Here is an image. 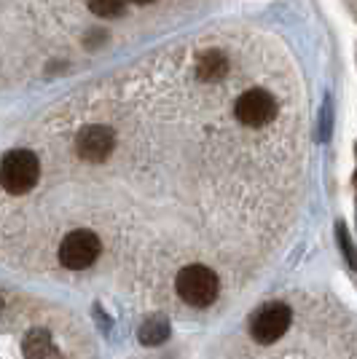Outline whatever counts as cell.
I'll return each instance as SVG.
<instances>
[{
	"instance_id": "8fae6325",
	"label": "cell",
	"mask_w": 357,
	"mask_h": 359,
	"mask_svg": "<svg viewBox=\"0 0 357 359\" xmlns=\"http://www.w3.org/2000/svg\"><path fill=\"white\" fill-rule=\"evenodd\" d=\"M336 233H339V244H342L344 255H346V260H349V266L357 269V252L352 250V241H349V233H346V225L339 223L336 225Z\"/></svg>"
},
{
	"instance_id": "30bf717a",
	"label": "cell",
	"mask_w": 357,
	"mask_h": 359,
	"mask_svg": "<svg viewBox=\"0 0 357 359\" xmlns=\"http://www.w3.org/2000/svg\"><path fill=\"white\" fill-rule=\"evenodd\" d=\"M89 8L91 14L100 16V19H113V16L124 14L126 0H89Z\"/></svg>"
},
{
	"instance_id": "7c38bea8",
	"label": "cell",
	"mask_w": 357,
	"mask_h": 359,
	"mask_svg": "<svg viewBox=\"0 0 357 359\" xmlns=\"http://www.w3.org/2000/svg\"><path fill=\"white\" fill-rule=\"evenodd\" d=\"M132 3H153V0H132Z\"/></svg>"
},
{
	"instance_id": "ba28073f",
	"label": "cell",
	"mask_w": 357,
	"mask_h": 359,
	"mask_svg": "<svg viewBox=\"0 0 357 359\" xmlns=\"http://www.w3.org/2000/svg\"><path fill=\"white\" fill-rule=\"evenodd\" d=\"M196 73L202 81H207V83H215V81H221L226 78L228 73V60H226L223 51H207V54H202L199 57V65H196Z\"/></svg>"
},
{
	"instance_id": "8992f818",
	"label": "cell",
	"mask_w": 357,
	"mask_h": 359,
	"mask_svg": "<svg viewBox=\"0 0 357 359\" xmlns=\"http://www.w3.org/2000/svg\"><path fill=\"white\" fill-rule=\"evenodd\" d=\"M113 148H116V135L108 126H84L75 137V153L89 164L105 161Z\"/></svg>"
},
{
	"instance_id": "4fadbf2b",
	"label": "cell",
	"mask_w": 357,
	"mask_h": 359,
	"mask_svg": "<svg viewBox=\"0 0 357 359\" xmlns=\"http://www.w3.org/2000/svg\"><path fill=\"white\" fill-rule=\"evenodd\" d=\"M0 311H3V300H0Z\"/></svg>"
},
{
	"instance_id": "7a4b0ae2",
	"label": "cell",
	"mask_w": 357,
	"mask_h": 359,
	"mask_svg": "<svg viewBox=\"0 0 357 359\" xmlns=\"http://www.w3.org/2000/svg\"><path fill=\"white\" fill-rule=\"evenodd\" d=\"M175 287H178V295L188 306L194 309H207L212 300L218 298V276L215 271L202 266V263H194V266H186V269L178 273L175 279Z\"/></svg>"
},
{
	"instance_id": "277c9868",
	"label": "cell",
	"mask_w": 357,
	"mask_h": 359,
	"mask_svg": "<svg viewBox=\"0 0 357 359\" xmlns=\"http://www.w3.org/2000/svg\"><path fill=\"white\" fill-rule=\"evenodd\" d=\"M290 322H293V311L285 303H268V306H264L253 316L250 335H253L258 344L268 346L283 338L285 332H287V327H290Z\"/></svg>"
},
{
	"instance_id": "9c48e42d",
	"label": "cell",
	"mask_w": 357,
	"mask_h": 359,
	"mask_svg": "<svg viewBox=\"0 0 357 359\" xmlns=\"http://www.w3.org/2000/svg\"><path fill=\"white\" fill-rule=\"evenodd\" d=\"M169 338V322L164 316H150L137 330V341L143 346H162Z\"/></svg>"
},
{
	"instance_id": "5b68a950",
	"label": "cell",
	"mask_w": 357,
	"mask_h": 359,
	"mask_svg": "<svg viewBox=\"0 0 357 359\" xmlns=\"http://www.w3.org/2000/svg\"><path fill=\"white\" fill-rule=\"evenodd\" d=\"M234 113H237L239 123L258 129V126H266L268 121L277 116V102L266 89H250L237 100Z\"/></svg>"
},
{
	"instance_id": "6da1fadb",
	"label": "cell",
	"mask_w": 357,
	"mask_h": 359,
	"mask_svg": "<svg viewBox=\"0 0 357 359\" xmlns=\"http://www.w3.org/2000/svg\"><path fill=\"white\" fill-rule=\"evenodd\" d=\"M41 177V164L38 156L32 150L16 148L8 150L0 161V185L6 194L22 196L35 188V182Z\"/></svg>"
},
{
	"instance_id": "52a82bcc",
	"label": "cell",
	"mask_w": 357,
	"mask_h": 359,
	"mask_svg": "<svg viewBox=\"0 0 357 359\" xmlns=\"http://www.w3.org/2000/svg\"><path fill=\"white\" fill-rule=\"evenodd\" d=\"M22 351L27 359H60V348L54 346L48 330H30L25 335V344H22Z\"/></svg>"
},
{
	"instance_id": "3957f363",
	"label": "cell",
	"mask_w": 357,
	"mask_h": 359,
	"mask_svg": "<svg viewBox=\"0 0 357 359\" xmlns=\"http://www.w3.org/2000/svg\"><path fill=\"white\" fill-rule=\"evenodd\" d=\"M100 257V239L91 231H73L60 244V263L70 271L89 269Z\"/></svg>"
}]
</instances>
